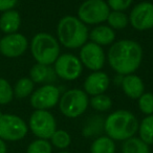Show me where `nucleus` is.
Instances as JSON below:
<instances>
[{"mask_svg": "<svg viewBox=\"0 0 153 153\" xmlns=\"http://www.w3.org/2000/svg\"><path fill=\"white\" fill-rule=\"evenodd\" d=\"M142 45L135 40L122 39L115 41L109 47L106 56L111 69L120 76L134 74L143 61Z\"/></svg>", "mask_w": 153, "mask_h": 153, "instance_id": "nucleus-1", "label": "nucleus"}, {"mask_svg": "<svg viewBox=\"0 0 153 153\" xmlns=\"http://www.w3.org/2000/svg\"><path fill=\"white\" fill-rule=\"evenodd\" d=\"M60 45L68 49L81 48L89 39V30L76 16L66 15L57 24V37Z\"/></svg>", "mask_w": 153, "mask_h": 153, "instance_id": "nucleus-2", "label": "nucleus"}, {"mask_svg": "<svg viewBox=\"0 0 153 153\" xmlns=\"http://www.w3.org/2000/svg\"><path fill=\"white\" fill-rule=\"evenodd\" d=\"M137 117L131 111L120 109L111 112L104 121V131L107 136L115 140L124 142L135 136L138 130Z\"/></svg>", "mask_w": 153, "mask_h": 153, "instance_id": "nucleus-3", "label": "nucleus"}, {"mask_svg": "<svg viewBox=\"0 0 153 153\" xmlns=\"http://www.w3.org/2000/svg\"><path fill=\"white\" fill-rule=\"evenodd\" d=\"M30 53L36 63L51 66L61 55V45L55 36L48 33H38L30 43Z\"/></svg>", "mask_w": 153, "mask_h": 153, "instance_id": "nucleus-4", "label": "nucleus"}, {"mask_svg": "<svg viewBox=\"0 0 153 153\" xmlns=\"http://www.w3.org/2000/svg\"><path fill=\"white\" fill-rule=\"evenodd\" d=\"M60 112L68 119H76L86 112L89 106V96L83 89L71 88L61 94Z\"/></svg>", "mask_w": 153, "mask_h": 153, "instance_id": "nucleus-5", "label": "nucleus"}, {"mask_svg": "<svg viewBox=\"0 0 153 153\" xmlns=\"http://www.w3.org/2000/svg\"><path fill=\"white\" fill-rule=\"evenodd\" d=\"M109 13L110 9L105 0H84L76 17L86 25H99L106 21Z\"/></svg>", "mask_w": 153, "mask_h": 153, "instance_id": "nucleus-6", "label": "nucleus"}, {"mask_svg": "<svg viewBox=\"0 0 153 153\" xmlns=\"http://www.w3.org/2000/svg\"><path fill=\"white\" fill-rule=\"evenodd\" d=\"M28 125L16 114H0V138L4 142H18L26 136Z\"/></svg>", "mask_w": 153, "mask_h": 153, "instance_id": "nucleus-7", "label": "nucleus"}, {"mask_svg": "<svg viewBox=\"0 0 153 153\" xmlns=\"http://www.w3.org/2000/svg\"><path fill=\"white\" fill-rule=\"evenodd\" d=\"M28 129L37 138L49 140L57 130V121L49 110H35L28 120Z\"/></svg>", "mask_w": 153, "mask_h": 153, "instance_id": "nucleus-8", "label": "nucleus"}, {"mask_svg": "<svg viewBox=\"0 0 153 153\" xmlns=\"http://www.w3.org/2000/svg\"><path fill=\"white\" fill-rule=\"evenodd\" d=\"M57 78L64 81H74L80 78L83 72V65L79 57L74 53H61L53 66Z\"/></svg>", "mask_w": 153, "mask_h": 153, "instance_id": "nucleus-9", "label": "nucleus"}, {"mask_svg": "<svg viewBox=\"0 0 153 153\" xmlns=\"http://www.w3.org/2000/svg\"><path fill=\"white\" fill-rule=\"evenodd\" d=\"M61 90L55 84H43L30 97V102L35 110H49L59 104Z\"/></svg>", "mask_w": 153, "mask_h": 153, "instance_id": "nucleus-10", "label": "nucleus"}, {"mask_svg": "<svg viewBox=\"0 0 153 153\" xmlns=\"http://www.w3.org/2000/svg\"><path fill=\"white\" fill-rule=\"evenodd\" d=\"M79 59L83 67H86L90 71L102 70L106 62V53L102 46L87 41L80 48Z\"/></svg>", "mask_w": 153, "mask_h": 153, "instance_id": "nucleus-11", "label": "nucleus"}, {"mask_svg": "<svg viewBox=\"0 0 153 153\" xmlns=\"http://www.w3.org/2000/svg\"><path fill=\"white\" fill-rule=\"evenodd\" d=\"M129 24L138 32L153 28V3L142 1L132 7L129 15Z\"/></svg>", "mask_w": 153, "mask_h": 153, "instance_id": "nucleus-12", "label": "nucleus"}, {"mask_svg": "<svg viewBox=\"0 0 153 153\" xmlns=\"http://www.w3.org/2000/svg\"><path fill=\"white\" fill-rule=\"evenodd\" d=\"M28 40L20 33L5 35L0 39V53L7 58H18L28 48Z\"/></svg>", "mask_w": 153, "mask_h": 153, "instance_id": "nucleus-13", "label": "nucleus"}, {"mask_svg": "<svg viewBox=\"0 0 153 153\" xmlns=\"http://www.w3.org/2000/svg\"><path fill=\"white\" fill-rule=\"evenodd\" d=\"M111 79L106 72L102 70L91 71L83 83V90L88 96H98L105 94L110 86Z\"/></svg>", "mask_w": 153, "mask_h": 153, "instance_id": "nucleus-14", "label": "nucleus"}, {"mask_svg": "<svg viewBox=\"0 0 153 153\" xmlns=\"http://www.w3.org/2000/svg\"><path fill=\"white\" fill-rule=\"evenodd\" d=\"M123 92L132 100H137L145 92V83L140 76L135 74L123 76L121 82Z\"/></svg>", "mask_w": 153, "mask_h": 153, "instance_id": "nucleus-15", "label": "nucleus"}, {"mask_svg": "<svg viewBox=\"0 0 153 153\" xmlns=\"http://www.w3.org/2000/svg\"><path fill=\"white\" fill-rule=\"evenodd\" d=\"M115 30H112L107 24H99L96 25L89 32V39L91 42L100 45V46H107L115 42Z\"/></svg>", "mask_w": 153, "mask_h": 153, "instance_id": "nucleus-16", "label": "nucleus"}, {"mask_svg": "<svg viewBox=\"0 0 153 153\" xmlns=\"http://www.w3.org/2000/svg\"><path fill=\"white\" fill-rule=\"evenodd\" d=\"M57 76L51 66L36 63L30 69V79L35 84H53Z\"/></svg>", "mask_w": 153, "mask_h": 153, "instance_id": "nucleus-17", "label": "nucleus"}, {"mask_svg": "<svg viewBox=\"0 0 153 153\" xmlns=\"http://www.w3.org/2000/svg\"><path fill=\"white\" fill-rule=\"evenodd\" d=\"M21 26V16L16 10L3 12L0 16V30L5 35L18 33Z\"/></svg>", "mask_w": 153, "mask_h": 153, "instance_id": "nucleus-18", "label": "nucleus"}, {"mask_svg": "<svg viewBox=\"0 0 153 153\" xmlns=\"http://www.w3.org/2000/svg\"><path fill=\"white\" fill-rule=\"evenodd\" d=\"M104 121L101 115H92L87 120L82 130V133L85 137L100 135L104 131Z\"/></svg>", "mask_w": 153, "mask_h": 153, "instance_id": "nucleus-19", "label": "nucleus"}, {"mask_svg": "<svg viewBox=\"0 0 153 153\" xmlns=\"http://www.w3.org/2000/svg\"><path fill=\"white\" fill-rule=\"evenodd\" d=\"M115 150L114 140L107 135L98 136L90 146V153H115Z\"/></svg>", "mask_w": 153, "mask_h": 153, "instance_id": "nucleus-20", "label": "nucleus"}, {"mask_svg": "<svg viewBox=\"0 0 153 153\" xmlns=\"http://www.w3.org/2000/svg\"><path fill=\"white\" fill-rule=\"evenodd\" d=\"M122 153H150V148L140 137L133 136L123 142Z\"/></svg>", "mask_w": 153, "mask_h": 153, "instance_id": "nucleus-21", "label": "nucleus"}, {"mask_svg": "<svg viewBox=\"0 0 153 153\" xmlns=\"http://www.w3.org/2000/svg\"><path fill=\"white\" fill-rule=\"evenodd\" d=\"M138 137L147 145H153V114L146 115L138 124Z\"/></svg>", "mask_w": 153, "mask_h": 153, "instance_id": "nucleus-22", "label": "nucleus"}, {"mask_svg": "<svg viewBox=\"0 0 153 153\" xmlns=\"http://www.w3.org/2000/svg\"><path fill=\"white\" fill-rule=\"evenodd\" d=\"M14 97L17 99H25L30 97L35 90V83L30 79V76H24L16 82L13 87Z\"/></svg>", "mask_w": 153, "mask_h": 153, "instance_id": "nucleus-23", "label": "nucleus"}, {"mask_svg": "<svg viewBox=\"0 0 153 153\" xmlns=\"http://www.w3.org/2000/svg\"><path fill=\"white\" fill-rule=\"evenodd\" d=\"M106 22L112 30H121L129 25V16L125 12L110 11Z\"/></svg>", "mask_w": 153, "mask_h": 153, "instance_id": "nucleus-24", "label": "nucleus"}, {"mask_svg": "<svg viewBox=\"0 0 153 153\" xmlns=\"http://www.w3.org/2000/svg\"><path fill=\"white\" fill-rule=\"evenodd\" d=\"M112 100L106 94H98L89 98V106H91L92 109L99 112H106L109 111L112 107Z\"/></svg>", "mask_w": 153, "mask_h": 153, "instance_id": "nucleus-25", "label": "nucleus"}, {"mask_svg": "<svg viewBox=\"0 0 153 153\" xmlns=\"http://www.w3.org/2000/svg\"><path fill=\"white\" fill-rule=\"evenodd\" d=\"M49 140H51V144L60 150H64V149L68 148L71 144V136L66 130L63 129L56 130L55 133L51 135Z\"/></svg>", "mask_w": 153, "mask_h": 153, "instance_id": "nucleus-26", "label": "nucleus"}, {"mask_svg": "<svg viewBox=\"0 0 153 153\" xmlns=\"http://www.w3.org/2000/svg\"><path fill=\"white\" fill-rule=\"evenodd\" d=\"M26 153H53V145L48 140L37 138L28 145Z\"/></svg>", "mask_w": 153, "mask_h": 153, "instance_id": "nucleus-27", "label": "nucleus"}, {"mask_svg": "<svg viewBox=\"0 0 153 153\" xmlns=\"http://www.w3.org/2000/svg\"><path fill=\"white\" fill-rule=\"evenodd\" d=\"M137 105L140 112L145 115L153 114V94L145 91L137 99Z\"/></svg>", "mask_w": 153, "mask_h": 153, "instance_id": "nucleus-28", "label": "nucleus"}, {"mask_svg": "<svg viewBox=\"0 0 153 153\" xmlns=\"http://www.w3.org/2000/svg\"><path fill=\"white\" fill-rule=\"evenodd\" d=\"M14 90L7 80L0 78V105H7L13 101Z\"/></svg>", "mask_w": 153, "mask_h": 153, "instance_id": "nucleus-29", "label": "nucleus"}, {"mask_svg": "<svg viewBox=\"0 0 153 153\" xmlns=\"http://www.w3.org/2000/svg\"><path fill=\"white\" fill-rule=\"evenodd\" d=\"M110 11H119V12H125L131 7L133 0H107Z\"/></svg>", "mask_w": 153, "mask_h": 153, "instance_id": "nucleus-30", "label": "nucleus"}, {"mask_svg": "<svg viewBox=\"0 0 153 153\" xmlns=\"http://www.w3.org/2000/svg\"><path fill=\"white\" fill-rule=\"evenodd\" d=\"M18 0H0V12H7L13 10L17 4Z\"/></svg>", "mask_w": 153, "mask_h": 153, "instance_id": "nucleus-31", "label": "nucleus"}, {"mask_svg": "<svg viewBox=\"0 0 153 153\" xmlns=\"http://www.w3.org/2000/svg\"><path fill=\"white\" fill-rule=\"evenodd\" d=\"M7 144L3 140L0 138V153H7Z\"/></svg>", "mask_w": 153, "mask_h": 153, "instance_id": "nucleus-32", "label": "nucleus"}, {"mask_svg": "<svg viewBox=\"0 0 153 153\" xmlns=\"http://www.w3.org/2000/svg\"><path fill=\"white\" fill-rule=\"evenodd\" d=\"M60 153H71V152H68V151H62V152Z\"/></svg>", "mask_w": 153, "mask_h": 153, "instance_id": "nucleus-33", "label": "nucleus"}]
</instances>
